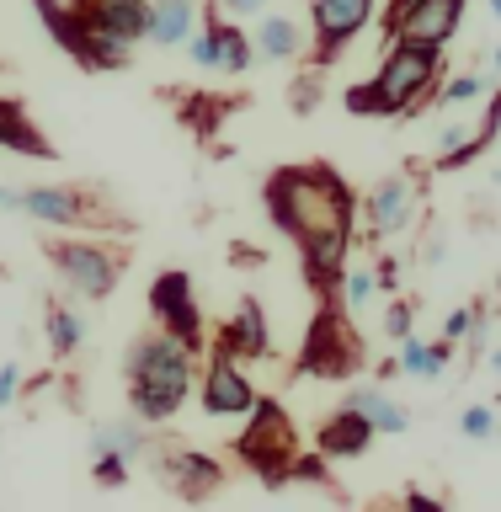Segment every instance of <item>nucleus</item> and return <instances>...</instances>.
<instances>
[{"label":"nucleus","mask_w":501,"mask_h":512,"mask_svg":"<svg viewBox=\"0 0 501 512\" xmlns=\"http://www.w3.org/2000/svg\"><path fill=\"white\" fill-rule=\"evenodd\" d=\"M496 294H501V278H496Z\"/></svg>","instance_id":"nucleus-46"},{"label":"nucleus","mask_w":501,"mask_h":512,"mask_svg":"<svg viewBox=\"0 0 501 512\" xmlns=\"http://www.w3.org/2000/svg\"><path fill=\"white\" fill-rule=\"evenodd\" d=\"M150 320L160 331H171L187 352H203V310H198L192 272H182V267L155 272V283H150Z\"/></svg>","instance_id":"nucleus-10"},{"label":"nucleus","mask_w":501,"mask_h":512,"mask_svg":"<svg viewBox=\"0 0 501 512\" xmlns=\"http://www.w3.org/2000/svg\"><path fill=\"white\" fill-rule=\"evenodd\" d=\"M384 336H390V342H406L411 336V326H416V304L411 299H390V310H384Z\"/></svg>","instance_id":"nucleus-36"},{"label":"nucleus","mask_w":501,"mask_h":512,"mask_svg":"<svg viewBox=\"0 0 501 512\" xmlns=\"http://www.w3.org/2000/svg\"><path fill=\"white\" fill-rule=\"evenodd\" d=\"M459 432L470 443H491L496 438V406H464L459 411Z\"/></svg>","instance_id":"nucleus-34"},{"label":"nucleus","mask_w":501,"mask_h":512,"mask_svg":"<svg viewBox=\"0 0 501 512\" xmlns=\"http://www.w3.org/2000/svg\"><path fill=\"white\" fill-rule=\"evenodd\" d=\"M91 454H107V448H118V454H128V459H144V448H150V432L144 427H128V422H107V427H91Z\"/></svg>","instance_id":"nucleus-25"},{"label":"nucleus","mask_w":501,"mask_h":512,"mask_svg":"<svg viewBox=\"0 0 501 512\" xmlns=\"http://www.w3.org/2000/svg\"><path fill=\"white\" fill-rule=\"evenodd\" d=\"M16 214L38 219V224H59V230H134L118 208H112L96 187L80 182H43V187H22V208Z\"/></svg>","instance_id":"nucleus-6"},{"label":"nucleus","mask_w":501,"mask_h":512,"mask_svg":"<svg viewBox=\"0 0 501 512\" xmlns=\"http://www.w3.org/2000/svg\"><path fill=\"white\" fill-rule=\"evenodd\" d=\"M422 187H427V176H416L411 171H395V176H384V182L368 187V198H363V219H368V240H390L400 235L406 224L416 219V208H422Z\"/></svg>","instance_id":"nucleus-11"},{"label":"nucleus","mask_w":501,"mask_h":512,"mask_svg":"<svg viewBox=\"0 0 501 512\" xmlns=\"http://www.w3.org/2000/svg\"><path fill=\"white\" fill-rule=\"evenodd\" d=\"M406 507H416V512H438L443 502H438V496H422V491H406Z\"/></svg>","instance_id":"nucleus-42"},{"label":"nucleus","mask_w":501,"mask_h":512,"mask_svg":"<svg viewBox=\"0 0 501 512\" xmlns=\"http://www.w3.org/2000/svg\"><path fill=\"white\" fill-rule=\"evenodd\" d=\"M224 112H230L224 102H208V96H182V123H187L203 144L219 134V118H224Z\"/></svg>","instance_id":"nucleus-29"},{"label":"nucleus","mask_w":501,"mask_h":512,"mask_svg":"<svg viewBox=\"0 0 501 512\" xmlns=\"http://www.w3.org/2000/svg\"><path fill=\"white\" fill-rule=\"evenodd\" d=\"M144 459H150L160 486H166L171 496H182V502H208V496L224 491V464L214 454H203V448H187L176 438H155L150 432Z\"/></svg>","instance_id":"nucleus-8"},{"label":"nucleus","mask_w":501,"mask_h":512,"mask_svg":"<svg viewBox=\"0 0 501 512\" xmlns=\"http://www.w3.org/2000/svg\"><path fill=\"white\" fill-rule=\"evenodd\" d=\"M198 27V0H150V38L155 48H176Z\"/></svg>","instance_id":"nucleus-21"},{"label":"nucleus","mask_w":501,"mask_h":512,"mask_svg":"<svg viewBox=\"0 0 501 512\" xmlns=\"http://www.w3.org/2000/svg\"><path fill=\"white\" fill-rule=\"evenodd\" d=\"M310 22H315V48L310 64H331L347 54V43L374 22V0H310Z\"/></svg>","instance_id":"nucleus-13"},{"label":"nucleus","mask_w":501,"mask_h":512,"mask_svg":"<svg viewBox=\"0 0 501 512\" xmlns=\"http://www.w3.org/2000/svg\"><path fill=\"white\" fill-rule=\"evenodd\" d=\"M262 203L267 219L294 240V246H310V240H352V224H358V198L342 182V171L326 166V160H310V166H278L262 182Z\"/></svg>","instance_id":"nucleus-1"},{"label":"nucleus","mask_w":501,"mask_h":512,"mask_svg":"<svg viewBox=\"0 0 501 512\" xmlns=\"http://www.w3.org/2000/svg\"><path fill=\"white\" fill-rule=\"evenodd\" d=\"M374 283L384 288V294H395V288H400V262H395V256H379V262H374Z\"/></svg>","instance_id":"nucleus-39"},{"label":"nucleus","mask_w":501,"mask_h":512,"mask_svg":"<svg viewBox=\"0 0 501 512\" xmlns=\"http://www.w3.org/2000/svg\"><path fill=\"white\" fill-rule=\"evenodd\" d=\"M379 294V283H374V267H352L347 262V278H342V299H347V310H368Z\"/></svg>","instance_id":"nucleus-33"},{"label":"nucleus","mask_w":501,"mask_h":512,"mask_svg":"<svg viewBox=\"0 0 501 512\" xmlns=\"http://www.w3.org/2000/svg\"><path fill=\"white\" fill-rule=\"evenodd\" d=\"M342 406L363 411L368 422H374V432H390V438L411 432V406H400L390 390H379V384H352V390L342 395Z\"/></svg>","instance_id":"nucleus-19"},{"label":"nucleus","mask_w":501,"mask_h":512,"mask_svg":"<svg viewBox=\"0 0 501 512\" xmlns=\"http://www.w3.org/2000/svg\"><path fill=\"white\" fill-rule=\"evenodd\" d=\"M496 134H501V86L486 96V118H480V128H475V134L464 139L459 150L438 155V171H464V166H475V160H480V155H486L491 144H496Z\"/></svg>","instance_id":"nucleus-22"},{"label":"nucleus","mask_w":501,"mask_h":512,"mask_svg":"<svg viewBox=\"0 0 501 512\" xmlns=\"http://www.w3.org/2000/svg\"><path fill=\"white\" fill-rule=\"evenodd\" d=\"M214 347L230 352V358H246V363L272 358V320L262 310V299H251V294L240 299L235 310H230V320L214 331Z\"/></svg>","instance_id":"nucleus-14"},{"label":"nucleus","mask_w":501,"mask_h":512,"mask_svg":"<svg viewBox=\"0 0 501 512\" xmlns=\"http://www.w3.org/2000/svg\"><path fill=\"white\" fill-rule=\"evenodd\" d=\"M363 368V336L352 326V310L342 294L320 299L315 320L304 326V342H299V358H294V374L304 379H331L342 384Z\"/></svg>","instance_id":"nucleus-3"},{"label":"nucleus","mask_w":501,"mask_h":512,"mask_svg":"<svg viewBox=\"0 0 501 512\" xmlns=\"http://www.w3.org/2000/svg\"><path fill=\"white\" fill-rule=\"evenodd\" d=\"M464 22V0H390L379 16V32L390 43H427L448 48Z\"/></svg>","instance_id":"nucleus-9"},{"label":"nucleus","mask_w":501,"mask_h":512,"mask_svg":"<svg viewBox=\"0 0 501 512\" xmlns=\"http://www.w3.org/2000/svg\"><path fill=\"white\" fill-rule=\"evenodd\" d=\"M486 363H491V374H501V347H491V352H486Z\"/></svg>","instance_id":"nucleus-43"},{"label":"nucleus","mask_w":501,"mask_h":512,"mask_svg":"<svg viewBox=\"0 0 501 512\" xmlns=\"http://www.w3.org/2000/svg\"><path fill=\"white\" fill-rule=\"evenodd\" d=\"M16 395H22V363H0V411H11Z\"/></svg>","instance_id":"nucleus-37"},{"label":"nucleus","mask_w":501,"mask_h":512,"mask_svg":"<svg viewBox=\"0 0 501 512\" xmlns=\"http://www.w3.org/2000/svg\"><path fill=\"white\" fill-rule=\"evenodd\" d=\"M219 32H224V75H246L256 64V48H251V32H240L230 16H219Z\"/></svg>","instance_id":"nucleus-30"},{"label":"nucleus","mask_w":501,"mask_h":512,"mask_svg":"<svg viewBox=\"0 0 501 512\" xmlns=\"http://www.w3.org/2000/svg\"><path fill=\"white\" fill-rule=\"evenodd\" d=\"M454 347L459 342H448V336H438V342L406 336V342H400V374H411V379H443L448 363H454Z\"/></svg>","instance_id":"nucleus-23"},{"label":"nucleus","mask_w":501,"mask_h":512,"mask_svg":"<svg viewBox=\"0 0 501 512\" xmlns=\"http://www.w3.org/2000/svg\"><path fill=\"white\" fill-rule=\"evenodd\" d=\"M32 11H38V22L48 27V38H54L80 70H91V27H86V16H80L70 0H32Z\"/></svg>","instance_id":"nucleus-17"},{"label":"nucleus","mask_w":501,"mask_h":512,"mask_svg":"<svg viewBox=\"0 0 501 512\" xmlns=\"http://www.w3.org/2000/svg\"><path fill=\"white\" fill-rule=\"evenodd\" d=\"M219 11L224 16H262L267 0H219Z\"/></svg>","instance_id":"nucleus-40"},{"label":"nucleus","mask_w":501,"mask_h":512,"mask_svg":"<svg viewBox=\"0 0 501 512\" xmlns=\"http://www.w3.org/2000/svg\"><path fill=\"white\" fill-rule=\"evenodd\" d=\"M491 70H496V80H501V48H496V54H491Z\"/></svg>","instance_id":"nucleus-44"},{"label":"nucleus","mask_w":501,"mask_h":512,"mask_svg":"<svg viewBox=\"0 0 501 512\" xmlns=\"http://www.w3.org/2000/svg\"><path fill=\"white\" fill-rule=\"evenodd\" d=\"M374 422H368L363 411H352V406H342V400H336V411L326 416V422H320V432H315V448L326 459H363L368 448H374Z\"/></svg>","instance_id":"nucleus-15"},{"label":"nucleus","mask_w":501,"mask_h":512,"mask_svg":"<svg viewBox=\"0 0 501 512\" xmlns=\"http://www.w3.org/2000/svg\"><path fill=\"white\" fill-rule=\"evenodd\" d=\"M128 470H134V459L118 454V448H107V454H91V480H96L102 491H118L123 480H128Z\"/></svg>","instance_id":"nucleus-32"},{"label":"nucleus","mask_w":501,"mask_h":512,"mask_svg":"<svg viewBox=\"0 0 501 512\" xmlns=\"http://www.w3.org/2000/svg\"><path fill=\"white\" fill-rule=\"evenodd\" d=\"M443 70V48L427 43H390V54L379 59V91L390 102V118H416L422 107H432V86H438Z\"/></svg>","instance_id":"nucleus-7"},{"label":"nucleus","mask_w":501,"mask_h":512,"mask_svg":"<svg viewBox=\"0 0 501 512\" xmlns=\"http://www.w3.org/2000/svg\"><path fill=\"white\" fill-rule=\"evenodd\" d=\"M267 262V251L262 246H251V240H230V267H240V272H256V267H262Z\"/></svg>","instance_id":"nucleus-38"},{"label":"nucleus","mask_w":501,"mask_h":512,"mask_svg":"<svg viewBox=\"0 0 501 512\" xmlns=\"http://www.w3.org/2000/svg\"><path fill=\"white\" fill-rule=\"evenodd\" d=\"M43 256H48V267L59 272V283L70 288L75 299H91V304L118 294V283L128 272V251L107 246V240H96V235H80V230L48 240Z\"/></svg>","instance_id":"nucleus-4"},{"label":"nucleus","mask_w":501,"mask_h":512,"mask_svg":"<svg viewBox=\"0 0 501 512\" xmlns=\"http://www.w3.org/2000/svg\"><path fill=\"white\" fill-rule=\"evenodd\" d=\"M342 107L352 112V118H390V102H384L379 80H358V86H347Z\"/></svg>","instance_id":"nucleus-31"},{"label":"nucleus","mask_w":501,"mask_h":512,"mask_svg":"<svg viewBox=\"0 0 501 512\" xmlns=\"http://www.w3.org/2000/svg\"><path fill=\"white\" fill-rule=\"evenodd\" d=\"M304 27L294 22V16H267L262 11V22H256L251 32V48H256V64H283V59H299L304 54Z\"/></svg>","instance_id":"nucleus-20"},{"label":"nucleus","mask_w":501,"mask_h":512,"mask_svg":"<svg viewBox=\"0 0 501 512\" xmlns=\"http://www.w3.org/2000/svg\"><path fill=\"white\" fill-rule=\"evenodd\" d=\"M86 16V27L112 32L123 43H144L150 38V0H70Z\"/></svg>","instance_id":"nucleus-16"},{"label":"nucleus","mask_w":501,"mask_h":512,"mask_svg":"<svg viewBox=\"0 0 501 512\" xmlns=\"http://www.w3.org/2000/svg\"><path fill=\"white\" fill-rule=\"evenodd\" d=\"M320 102H326V64H310V70H299L294 86H288V107H294L299 118H310Z\"/></svg>","instance_id":"nucleus-26"},{"label":"nucleus","mask_w":501,"mask_h":512,"mask_svg":"<svg viewBox=\"0 0 501 512\" xmlns=\"http://www.w3.org/2000/svg\"><path fill=\"white\" fill-rule=\"evenodd\" d=\"M443 251H448V240H443V235H432V240H427V246L416 251V256H422L427 267H438V262H443Z\"/></svg>","instance_id":"nucleus-41"},{"label":"nucleus","mask_w":501,"mask_h":512,"mask_svg":"<svg viewBox=\"0 0 501 512\" xmlns=\"http://www.w3.org/2000/svg\"><path fill=\"white\" fill-rule=\"evenodd\" d=\"M0 150H16L27 160H59V150L48 144V134L27 118L22 102H11V96H0Z\"/></svg>","instance_id":"nucleus-18"},{"label":"nucleus","mask_w":501,"mask_h":512,"mask_svg":"<svg viewBox=\"0 0 501 512\" xmlns=\"http://www.w3.org/2000/svg\"><path fill=\"white\" fill-rule=\"evenodd\" d=\"M123 384H128V411L139 422H171L187 406L192 384H198V352H187L171 331H144L123 352Z\"/></svg>","instance_id":"nucleus-2"},{"label":"nucleus","mask_w":501,"mask_h":512,"mask_svg":"<svg viewBox=\"0 0 501 512\" xmlns=\"http://www.w3.org/2000/svg\"><path fill=\"white\" fill-rule=\"evenodd\" d=\"M43 326H48V347H54V358H75L80 342H86V315L70 310L64 299H43Z\"/></svg>","instance_id":"nucleus-24"},{"label":"nucleus","mask_w":501,"mask_h":512,"mask_svg":"<svg viewBox=\"0 0 501 512\" xmlns=\"http://www.w3.org/2000/svg\"><path fill=\"white\" fill-rule=\"evenodd\" d=\"M294 454H299L294 422H288V411L278 406V400L262 395V400L251 406V427L235 438V459L246 464V470H256V480H262L267 491H278V486H288Z\"/></svg>","instance_id":"nucleus-5"},{"label":"nucleus","mask_w":501,"mask_h":512,"mask_svg":"<svg viewBox=\"0 0 501 512\" xmlns=\"http://www.w3.org/2000/svg\"><path fill=\"white\" fill-rule=\"evenodd\" d=\"M198 400H203V416H251V406L262 400V390L251 384V374L240 368V358L230 352H208L203 374H198Z\"/></svg>","instance_id":"nucleus-12"},{"label":"nucleus","mask_w":501,"mask_h":512,"mask_svg":"<svg viewBox=\"0 0 501 512\" xmlns=\"http://www.w3.org/2000/svg\"><path fill=\"white\" fill-rule=\"evenodd\" d=\"M288 480H294V486H326V491H336V480L326 475V454H294Z\"/></svg>","instance_id":"nucleus-35"},{"label":"nucleus","mask_w":501,"mask_h":512,"mask_svg":"<svg viewBox=\"0 0 501 512\" xmlns=\"http://www.w3.org/2000/svg\"><path fill=\"white\" fill-rule=\"evenodd\" d=\"M187 54L192 64H203V70H224V32H219V11L203 16V32L198 38H187Z\"/></svg>","instance_id":"nucleus-28"},{"label":"nucleus","mask_w":501,"mask_h":512,"mask_svg":"<svg viewBox=\"0 0 501 512\" xmlns=\"http://www.w3.org/2000/svg\"><path fill=\"white\" fill-rule=\"evenodd\" d=\"M486 86H491V80L480 70H464V75H454L438 96H432V107H475V102H486V96H491Z\"/></svg>","instance_id":"nucleus-27"},{"label":"nucleus","mask_w":501,"mask_h":512,"mask_svg":"<svg viewBox=\"0 0 501 512\" xmlns=\"http://www.w3.org/2000/svg\"><path fill=\"white\" fill-rule=\"evenodd\" d=\"M491 16H496V22H501V0H491Z\"/></svg>","instance_id":"nucleus-45"}]
</instances>
